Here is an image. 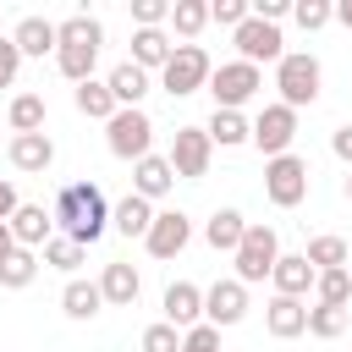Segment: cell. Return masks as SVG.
Wrapping results in <instances>:
<instances>
[{"mask_svg":"<svg viewBox=\"0 0 352 352\" xmlns=\"http://www.w3.org/2000/svg\"><path fill=\"white\" fill-rule=\"evenodd\" d=\"M292 138H297V110L292 104H264L258 116H253V143L270 154V160H280V154H292Z\"/></svg>","mask_w":352,"mask_h":352,"instance_id":"cell-10","label":"cell"},{"mask_svg":"<svg viewBox=\"0 0 352 352\" xmlns=\"http://www.w3.org/2000/svg\"><path fill=\"white\" fill-rule=\"evenodd\" d=\"M44 264H50V270H66V275H72V270L82 264V248H77L72 236H50V242H44Z\"/></svg>","mask_w":352,"mask_h":352,"instance_id":"cell-36","label":"cell"},{"mask_svg":"<svg viewBox=\"0 0 352 352\" xmlns=\"http://www.w3.org/2000/svg\"><path fill=\"white\" fill-rule=\"evenodd\" d=\"M170 38H165V28H138L132 33V66H143V72H165V60H170Z\"/></svg>","mask_w":352,"mask_h":352,"instance_id":"cell-23","label":"cell"},{"mask_svg":"<svg viewBox=\"0 0 352 352\" xmlns=\"http://www.w3.org/2000/svg\"><path fill=\"white\" fill-rule=\"evenodd\" d=\"M110 226H116L121 236H148V226H154V204L138 198V192H126V198L110 209Z\"/></svg>","mask_w":352,"mask_h":352,"instance_id":"cell-26","label":"cell"},{"mask_svg":"<svg viewBox=\"0 0 352 352\" xmlns=\"http://www.w3.org/2000/svg\"><path fill=\"white\" fill-rule=\"evenodd\" d=\"M104 82H110V94H116V104H121V110H143V94H148V72H143V66L121 60Z\"/></svg>","mask_w":352,"mask_h":352,"instance_id":"cell-24","label":"cell"},{"mask_svg":"<svg viewBox=\"0 0 352 352\" xmlns=\"http://www.w3.org/2000/svg\"><path fill=\"white\" fill-rule=\"evenodd\" d=\"M170 170H176V182H204L209 176V160H214V143H209V132L204 126H176V138H170Z\"/></svg>","mask_w":352,"mask_h":352,"instance_id":"cell-8","label":"cell"},{"mask_svg":"<svg viewBox=\"0 0 352 352\" xmlns=\"http://www.w3.org/2000/svg\"><path fill=\"white\" fill-rule=\"evenodd\" d=\"M346 275H352V264H346Z\"/></svg>","mask_w":352,"mask_h":352,"instance_id":"cell-48","label":"cell"},{"mask_svg":"<svg viewBox=\"0 0 352 352\" xmlns=\"http://www.w3.org/2000/svg\"><path fill=\"white\" fill-rule=\"evenodd\" d=\"M336 22H346V28H352V0H341V6H336Z\"/></svg>","mask_w":352,"mask_h":352,"instance_id":"cell-46","label":"cell"},{"mask_svg":"<svg viewBox=\"0 0 352 352\" xmlns=\"http://www.w3.org/2000/svg\"><path fill=\"white\" fill-rule=\"evenodd\" d=\"M264 324H270L275 341H297V336L308 330V302H302V297H270Z\"/></svg>","mask_w":352,"mask_h":352,"instance_id":"cell-16","label":"cell"},{"mask_svg":"<svg viewBox=\"0 0 352 352\" xmlns=\"http://www.w3.org/2000/svg\"><path fill=\"white\" fill-rule=\"evenodd\" d=\"M187 242H192V220H187L182 209H160L154 226H148V236H143V248H148L154 258H176Z\"/></svg>","mask_w":352,"mask_h":352,"instance_id":"cell-13","label":"cell"},{"mask_svg":"<svg viewBox=\"0 0 352 352\" xmlns=\"http://www.w3.org/2000/svg\"><path fill=\"white\" fill-rule=\"evenodd\" d=\"M33 275H38V253H33V248H16V253L0 264V286H11V292L33 286Z\"/></svg>","mask_w":352,"mask_h":352,"instance_id":"cell-32","label":"cell"},{"mask_svg":"<svg viewBox=\"0 0 352 352\" xmlns=\"http://www.w3.org/2000/svg\"><path fill=\"white\" fill-rule=\"evenodd\" d=\"M231 264H236V280H242V286L270 280L275 264H280V236H275V226H253V220H248V236H242V248L231 253Z\"/></svg>","mask_w":352,"mask_h":352,"instance_id":"cell-4","label":"cell"},{"mask_svg":"<svg viewBox=\"0 0 352 352\" xmlns=\"http://www.w3.org/2000/svg\"><path fill=\"white\" fill-rule=\"evenodd\" d=\"M346 204H352V170H346Z\"/></svg>","mask_w":352,"mask_h":352,"instance_id":"cell-47","label":"cell"},{"mask_svg":"<svg viewBox=\"0 0 352 352\" xmlns=\"http://www.w3.org/2000/svg\"><path fill=\"white\" fill-rule=\"evenodd\" d=\"M242 236H248L242 209H214V214H209V226H204V242H209L214 253H236V248H242Z\"/></svg>","mask_w":352,"mask_h":352,"instance_id":"cell-21","label":"cell"},{"mask_svg":"<svg viewBox=\"0 0 352 352\" xmlns=\"http://www.w3.org/2000/svg\"><path fill=\"white\" fill-rule=\"evenodd\" d=\"M319 82H324V66L308 55V50H286L280 66H275V88H280V104L302 110L319 99Z\"/></svg>","mask_w":352,"mask_h":352,"instance_id":"cell-3","label":"cell"},{"mask_svg":"<svg viewBox=\"0 0 352 352\" xmlns=\"http://www.w3.org/2000/svg\"><path fill=\"white\" fill-rule=\"evenodd\" d=\"M165 324H176V330L204 324V292L192 280H170L165 286Z\"/></svg>","mask_w":352,"mask_h":352,"instance_id":"cell-15","label":"cell"},{"mask_svg":"<svg viewBox=\"0 0 352 352\" xmlns=\"http://www.w3.org/2000/svg\"><path fill=\"white\" fill-rule=\"evenodd\" d=\"M292 16H297V28L319 33L324 22H336V6H330V0H292Z\"/></svg>","mask_w":352,"mask_h":352,"instance_id":"cell-35","label":"cell"},{"mask_svg":"<svg viewBox=\"0 0 352 352\" xmlns=\"http://www.w3.org/2000/svg\"><path fill=\"white\" fill-rule=\"evenodd\" d=\"M242 314H248V286L231 275V280H214L209 292H204V324H214V330H226V324H242Z\"/></svg>","mask_w":352,"mask_h":352,"instance_id":"cell-12","label":"cell"},{"mask_svg":"<svg viewBox=\"0 0 352 352\" xmlns=\"http://www.w3.org/2000/svg\"><path fill=\"white\" fill-rule=\"evenodd\" d=\"M16 72H22V50H16L11 38H0V88H11Z\"/></svg>","mask_w":352,"mask_h":352,"instance_id":"cell-41","label":"cell"},{"mask_svg":"<svg viewBox=\"0 0 352 352\" xmlns=\"http://www.w3.org/2000/svg\"><path fill=\"white\" fill-rule=\"evenodd\" d=\"M253 16L258 22H280V16H292V0H253Z\"/></svg>","mask_w":352,"mask_h":352,"instance_id":"cell-42","label":"cell"},{"mask_svg":"<svg viewBox=\"0 0 352 352\" xmlns=\"http://www.w3.org/2000/svg\"><path fill=\"white\" fill-rule=\"evenodd\" d=\"M6 121H11V138L44 132V99H38V94H16V99H11V110H6Z\"/></svg>","mask_w":352,"mask_h":352,"instance_id":"cell-29","label":"cell"},{"mask_svg":"<svg viewBox=\"0 0 352 352\" xmlns=\"http://www.w3.org/2000/svg\"><path fill=\"white\" fill-rule=\"evenodd\" d=\"M204 132H209V143H214V148H236V143H253V121H248L242 110H214Z\"/></svg>","mask_w":352,"mask_h":352,"instance_id":"cell-25","label":"cell"},{"mask_svg":"<svg viewBox=\"0 0 352 352\" xmlns=\"http://www.w3.org/2000/svg\"><path fill=\"white\" fill-rule=\"evenodd\" d=\"M72 104H77L88 121H110V116L121 110V104H116V94H110V82H94V77H88V82H77Z\"/></svg>","mask_w":352,"mask_h":352,"instance_id":"cell-28","label":"cell"},{"mask_svg":"<svg viewBox=\"0 0 352 352\" xmlns=\"http://www.w3.org/2000/svg\"><path fill=\"white\" fill-rule=\"evenodd\" d=\"M99 44H104L99 16H88V11L66 16V22H60V50H55L60 77H66V82H88V77H94V66H99Z\"/></svg>","mask_w":352,"mask_h":352,"instance_id":"cell-2","label":"cell"},{"mask_svg":"<svg viewBox=\"0 0 352 352\" xmlns=\"http://www.w3.org/2000/svg\"><path fill=\"white\" fill-rule=\"evenodd\" d=\"M209 77H214L209 55H204L198 44H176V50H170V60H165V72H160V88H165L170 99H187V94L209 88Z\"/></svg>","mask_w":352,"mask_h":352,"instance_id":"cell-5","label":"cell"},{"mask_svg":"<svg viewBox=\"0 0 352 352\" xmlns=\"http://www.w3.org/2000/svg\"><path fill=\"white\" fill-rule=\"evenodd\" d=\"M99 292H104V302L110 308H132L138 302V292H143V280H138V270L132 264H104V275H99Z\"/></svg>","mask_w":352,"mask_h":352,"instance_id":"cell-22","label":"cell"},{"mask_svg":"<svg viewBox=\"0 0 352 352\" xmlns=\"http://www.w3.org/2000/svg\"><path fill=\"white\" fill-rule=\"evenodd\" d=\"M314 297H319L324 308H346V302H352V275H346V270H319Z\"/></svg>","mask_w":352,"mask_h":352,"instance_id":"cell-31","label":"cell"},{"mask_svg":"<svg viewBox=\"0 0 352 352\" xmlns=\"http://www.w3.org/2000/svg\"><path fill=\"white\" fill-rule=\"evenodd\" d=\"M341 330H346V308H324V302H314V308H308V336L336 341Z\"/></svg>","mask_w":352,"mask_h":352,"instance_id":"cell-34","label":"cell"},{"mask_svg":"<svg viewBox=\"0 0 352 352\" xmlns=\"http://www.w3.org/2000/svg\"><path fill=\"white\" fill-rule=\"evenodd\" d=\"M132 22H138V28H160V22H170V0H132Z\"/></svg>","mask_w":352,"mask_h":352,"instance_id":"cell-39","label":"cell"},{"mask_svg":"<svg viewBox=\"0 0 352 352\" xmlns=\"http://www.w3.org/2000/svg\"><path fill=\"white\" fill-rule=\"evenodd\" d=\"M170 187H176V170H170V160H165V154H148V160H138V165H132V192H138V198H148V204H154V198H165Z\"/></svg>","mask_w":352,"mask_h":352,"instance_id":"cell-17","label":"cell"},{"mask_svg":"<svg viewBox=\"0 0 352 352\" xmlns=\"http://www.w3.org/2000/svg\"><path fill=\"white\" fill-rule=\"evenodd\" d=\"M330 148H336V160H341V165H352V121L330 132Z\"/></svg>","mask_w":352,"mask_h":352,"instance_id":"cell-43","label":"cell"},{"mask_svg":"<svg viewBox=\"0 0 352 352\" xmlns=\"http://www.w3.org/2000/svg\"><path fill=\"white\" fill-rule=\"evenodd\" d=\"M99 308H104L99 280H66V292H60V314L66 319H94Z\"/></svg>","mask_w":352,"mask_h":352,"instance_id":"cell-27","label":"cell"},{"mask_svg":"<svg viewBox=\"0 0 352 352\" xmlns=\"http://www.w3.org/2000/svg\"><path fill=\"white\" fill-rule=\"evenodd\" d=\"M275 297H308L314 292V280H319V270L302 258V253H280V264H275Z\"/></svg>","mask_w":352,"mask_h":352,"instance_id":"cell-18","label":"cell"},{"mask_svg":"<svg viewBox=\"0 0 352 352\" xmlns=\"http://www.w3.org/2000/svg\"><path fill=\"white\" fill-rule=\"evenodd\" d=\"M231 44H236V60H248V66H258V60H275V66H280V55H286V50H280V44H286L280 28H275V22H258V16H248V22L231 33Z\"/></svg>","mask_w":352,"mask_h":352,"instance_id":"cell-11","label":"cell"},{"mask_svg":"<svg viewBox=\"0 0 352 352\" xmlns=\"http://www.w3.org/2000/svg\"><path fill=\"white\" fill-rule=\"evenodd\" d=\"M6 154H11V165H16V170H50V165H55V143H50V132L11 138V143H6Z\"/></svg>","mask_w":352,"mask_h":352,"instance_id":"cell-20","label":"cell"},{"mask_svg":"<svg viewBox=\"0 0 352 352\" xmlns=\"http://www.w3.org/2000/svg\"><path fill=\"white\" fill-rule=\"evenodd\" d=\"M11 44L22 50V60H28V55L44 60L50 50H60V22H50V16H22L16 33H11Z\"/></svg>","mask_w":352,"mask_h":352,"instance_id":"cell-14","label":"cell"},{"mask_svg":"<svg viewBox=\"0 0 352 352\" xmlns=\"http://www.w3.org/2000/svg\"><path fill=\"white\" fill-rule=\"evenodd\" d=\"M248 16H253V0H209V22H220V28H231V33H236Z\"/></svg>","mask_w":352,"mask_h":352,"instance_id":"cell-37","label":"cell"},{"mask_svg":"<svg viewBox=\"0 0 352 352\" xmlns=\"http://www.w3.org/2000/svg\"><path fill=\"white\" fill-rule=\"evenodd\" d=\"M50 231H55V214H50L44 204H22V209L11 214V236H16L22 248H33V253L50 242Z\"/></svg>","mask_w":352,"mask_h":352,"instance_id":"cell-19","label":"cell"},{"mask_svg":"<svg viewBox=\"0 0 352 352\" xmlns=\"http://www.w3.org/2000/svg\"><path fill=\"white\" fill-rule=\"evenodd\" d=\"M258 88H264V72H258V66H248V60H226V66H214V77H209L214 110H242Z\"/></svg>","mask_w":352,"mask_h":352,"instance_id":"cell-7","label":"cell"},{"mask_svg":"<svg viewBox=\"0 0 352 352\" xmlns=\"http://www.w3.org/2000/svg\"><path fill=\"white\" fill-rule=\"evenodd\" d=\"M50 214H55L60 236H72L77 248H94V242L104 236V226H110V204H104L99 182H66V187L55 192Z\"/></svg>","mask_w":352,"mask_h":352,"instance_id":"cell-1","label":"cell"},{"mask_svg":"<svg viewBox=\"0 0 352 352\" xmlns=\"http://www.w3.org/2000/svg\"><path fill=\"white\" fill-rule=\"evenodd\" d=\"M16 209H22V198H16V187L0 176V226H11V214H16Z\"/></svg>","mask_w":352,"mask_h":352,"instance_id":"cell-44","label":"cell"},{"mask_svg":"<svg viewBox=\"0 0 352 352\" xmlns=\"http://www.w3.org/2000/svg\"><path fill=\"white\" fill-rule=\"evenodd\" d=\"M104 143H110V154L116 160H148V143H154V121H148V110H116L110 121H104Z\"/></svg>","mask_w":352,"mask_h":352,"instance_id":"cell-6","label":"cell"},{"mask_svg":"<svg viewBox=\"0 0 352 352\" xmlns=\"http://www.w3.org/2000/svg\"><path fill=\"white\" fill-rule=\"evenodd\" d=\"M182 336H187V330H176V324L160 319V324L143 330V352H182Z\"/></svg>","mask_w":352,"mask_h":352,"instance_id":"cell-38","label":"cell"},{"mask_svg":"<svg viewBox=\"0 0 352 352\" xmlns=\"http://www.w3.org/2000/svg\"><path fill=\"white\" fill-rule=\"evenodd\" d=\"M170 28H176L182 38H198V33L209 28V6H204V0H176V6H170Z\"/></svg>","mask_w":352,"mask_h":352,"instance_id":"cell-33","label":"cell"},{"mask_svg":"<svg viewBox=\"0 0 352 352\" xmlns=\"http://www.w3.org/2000/svg\"><path fill=\"white\" fill-rule=\"evenodd\" d=\"M16 248H22V242H16V236H11V226H0V264H6V258H11V253H16Z\"/></svg>","mask_w":352,"mask_h":352,"instance_id":"cell-45","label":"cell"},{"mask_svg":"<svg viewBox=\"0 0 352 352\" xmlns=\"http://www.w3.org/2000/svg\"><path fill=\"white\" fill-rule=\"evenodd\" d=\"M264 198H270L275 209H297V204L308 198V160H297V154L270 160V165H264Z\"/></svg>","mask_w":352,"mask_h":352,"instance_id":"cell-9","label":"cell"},{"mask_svg":"<svg viewBox=\"0 0 352 352\" xmlns=\"http://www.w3.org/2000/svg\"><path fill=\"white\" fill-rule=\"evenodd\" d=\"M302 258H308L314 270H346V264H352V248H346L341 236H314V242L302 248Z\"/></svg>","mask_w":352,"mask_h":352,"instance_id":"cell-30","label":"cell"},{"mask_svg":"<svg viewBox=\"0 0 352 352\" xmlns=\"http://www.w3.org/2000/svg\"><path fill=\"white\" fill-rule=\"evenodd\" d=\"M182 352H220V330L214 324H192L182 336Z\"/></svg>","mask_w":352,"mask_h":352,"instance_id":"cell-40","label":"cell"}]
</instances>
